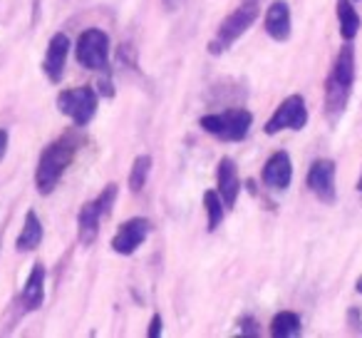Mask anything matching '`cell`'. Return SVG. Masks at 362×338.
<instances>
[{
  "mask_svg": "<svg viewBox=\"0 0 362 338\" xmlns=\"http://www.w3.org/2000/svg\"><path fill=\"white\" fill-rule=\"evenodd\" d=\"M57 110L70 117L77 127L90 125L97 112V92L87 85L60 92V95H57Z\"/></svg>",
  "mask_w": 362,
  "mask_h": 338,
  "instance_id": "4",
  "label": "cell"
},
{
  "mask_svg": "<svg viewBox=\"0 0 362 338\" xmlns=\"http://www.w3.org/2000/svg\"><path fill=\"white\" fill-rule=\"evenodd\" d=\"M161 326H164V323H161V316H159V313H154V318H151L149 331H146V336H149V338H159Z\"/></svg>",
  "mask_w": 362,
  "mask_h": 338,
  "instance_id": "23",
  "label": "cell"
},
{
  "mask_svg": "<svg viewBox=\"0 0 362 338\" xmlns=\"http://www.w3.org/2000/svg\"><path fill=\"white\" fill-rule=\"evenodd\" d=\"M357 291H362V278H357Z\"/></svg>",
  "mask_w": 362,
  "mask_h": 338,
  "instance_id": "26",
  "label": "cell"
},
{
  "mask_svg": "<svg viewBox=\"0 0 362 338\" xmlns=\"http://www.w3.org/2000/svg\"><path fill=\"white\" fill-rule=\"evenodd\" d=\"M216 179H218V194L223 199V207H233L238 199V192H241V182H238V169L231 157H221L216 169Z\"/></svg>",
  "mask_w": 362,
  "mask_h": 338,
  "instance_id": "11",
  "label": "cell"
},
{
  "mask_svg": "<svg viewBox=\"0 0 362 338\" xmlns=\"http://www.w3.org/2000/svg\"><path fill=\"white\" fill-rule=\"evenodd\" d=\"M67 52H70V40H67V35L65 33H55L50 45H47L45 60H42V72H45L50 82L62 80V75H65Z\"/></svg>",
  "mask_w": 362,
  "mask_h": 338,
  "instance_id": "9",
  "label": "cell"
},
{
  "mask_svg": "<svg viewBox=\"0 0 362 338\" xmlns=\"http://www.w3.org/2000/svg\"><path fill=\"white\" fill-rule=\"evenodd\" d=\"M42 242V222L37 219L35 212L25 214V224H23V232L18 237V252H35Z\"/></svg>",
  "mask_w": 362,
  "mask_h": 338,
  "instance_id": "17",
  "label": "cell"
},
{
  "mask_svg": "<svg viewBox=\"0 0 362 338\" xmlns=\"http://www.w3.org/2000/svg\"><path fill=\"white\" fill-rule=\"evenodd\" d=\"M332 80L342 82V85L352 87L355 82V47L350 45V40L342 45V50L335 57V67H332Z\"/></svg>",
  "mask_w": 362,
  "mask_h": 338,
  "instance_id": "16",
  "label": "cell"
},
{
  "mask_svg": "<svg viewBox=\"0 0 362 338\" xmlns=\"http://www.w3.org/2000/svg\"><path fill=\"white\" fill-rule=\"evenodd\" d=\"M204 207H206V214H209V232H216L223 222V199L218 192L209 189L204 194Z\"/></svg>",
  "mask_w": 362,
  "mask_h": 338,
  "instance_id": "20",
  "label": "cell"
},
{
  "mask_svg": "<svg viewBox=\"0 0 362 338\" xmlns=\"http://www.w3.org/2000/svg\"><path fill=\"white\" fill-rule=\"evenodd\" d=\"M271 333L273 336H281V338H288V336H298L300 333V316L293 311H281L273 316L271 321Z\"/></svg>",
  "mask_w": 362,
  "mask_h": 338,
  "instance_id": "19",
  "label": "cell"
},
{
  "mask_svg": "<svg viewBox=\"0 0 362 338\" xmlns=\"http://www.w3.org/2000/svg\"><path fill=\"white\" fill-rule=\"evenodd\" d=\"M23 303H25L28 311H35V308L42 306L45 301V266L42 264H35L28 276L25 286H23Z\"/></svg>",
  "mask_w": 362,
  "mask_h": 338,
  "instance_id": "13",
  "label": "cell"
},
{
  "mask_svg": "<svg viewBox=\"0 0 362 338\" xmlns=\"http://www.w3.org/2000/svg\"><path fill=\"white\" fill-rule=\"evenodd\" d=\"M263 26H266V33L273 40L283 43L291 38V8H288L286 0H276V3L268 8Z\"/></svg>",
  "mask_w": 362,
  "mask_h": 338,
  "instance_id": "12",
  "label": "cell"
},
{
  "mask_svg": "<svg viewBox=\"0 0 362 338\" xmlns=\"http://www.w3.org/2000/svg\"><path fill=\"white\" fill-rule=\"evenodd\" d=\"M291 179H293V164H291L288 152H283V150L273 152L271 159L263 167V182L271 189H276V192H283V189L291 187Z\"/></svg>",
  "mask_w": 362,
  "mask_h": 338,
  "instance_id": "10",
  "label": "cell"
},
{
  "mask_svg": "<svg viewBox=\"0 0 362 338\" xmlns=\"http://www.w3.org/2000/svg\"><path fill=\"white\" fill-rule=\"evenodd\" d=\"M357 189H360V192H362V177H360V182H357Z\"/></svg>",
  "mask_w": 362,
  "mask_h": 338,
  "instance_id": "27",
  "label": "cell"
},
{
  "mask_svg": "<svg viewBox=\"0 0 362 338\" xmlns=\"http://www.w3.org/2000/svg\"><path fill=\"white\" fill-rule=\"evenodd\" d=\"M149 172H151V157L149 154H141L134 159L132 164V172H129V189L132 192H141L149 179Z\"/></svg>",
  "mask_w": 362,
  "mask_h": 338,
  "instance_id": "21",
  "label": "cell"
},
{
  "mask_svg": "<svg viewBox=\"0 0 362 338\" xmlns=\"http://www.w3.org/2000/svg\"><path fill=\"white\" fill-rule=\"evenodd\" d=\"M308 187L320 202L332 204L335 202V162L332 159H317L313 162L308 172Z\"/></svg>",
  "mask_w": 362,
  "mask_h": 338,
  "instance_id": "7",
  "label": "cell"
},
{
  "mask_svg": "<svg viewBox=\"0 0 362 338\" xmlns=\"http://www.w3.org/2000/svg\"><path fill=\"white\" fill-rule=\"evenodd\" d=\"M149 229H151V224L146 222V219H141V217L129 219V222L122 224L119 232L115 234L112 249H115L117 254H122V257H129V254H134L136 249L141 247V242L146 239Z\"/></svg>",
  "mask_w": 362,
  "mask_h": 338,
  "instance_id": "8",
  "label": "cell"
},
{
  "mask_svg": "<svg viewBox=\"0 0 362 338\" xmlns=\"http://www.w3.org/2000/svg\"><path fill=\"white\" fill-rule=\"evenodd\" d=\"M241 323H243V326H246V328H243V333H251V336H253V333H258L256 328H251V326H253V321H251V318H243Z\"/></svg>",
  "mask_w": 362,
  "mask_h": 338,
  "instance_id": "25",
  "label": "cell"
},
{
  "mask_svg": "<svg viewBox=\"0 0 362 338\" xmlns=\"http://www.w3.org/2000/svg\"><path fill=\"white\" fill-rule=\"evenodd\" d=\"M337 21H340V35L345 40H355V35L360 33V13L352 8L350 0H337Z\"/></svg>",
  "mask_w": 362,
  "mask_h": 338,
  "instance_id": "18",
  "label": "cell"
},
{
  "mask_svg": "<svg viewBox=\"0 0 362 338\" xmlns=\"http://www.w3.org/2000/svg\"><path fill=\"white\" fill-rule=\"evenodd\" d=\"M77 152V140L72 135H65L60 140H55L52 145L45 147V152L40 154L35 172V184L40 194H50L57 187L60 177L65 174V169L70 167V162L75 159Z\"/></svg>",
  "mask_w": 362,
  "mask_h": 338,
  "instance_id": "1",
  "label": "cell"
},
{
  "mask_svg": "<svg viewBox=\"0 0 362 338\" xmlns=\"http://www.w3.org/2000/svg\"><path fill=\"white\" fill-rule=\"evenodd\" d=\"M204 132L218 137V140L226 142H241L248 135L253 125V115L243 107H233V110L214 112V115H204L199 120Z\"/></svg>",
  "mask_w": 362,
  "mask_h": 338,
  "instance_id": "3",
  "label": "cell"
},
{
  "mask_svg": "<svg viewBox=\"0 0 362 338\" xmlns=\"http://www.w3.org/2000/svg\"><path fill=\"white\" fill-rule=\"evenodd\" d=\"M308 125V107L300 95H291L281 102L273 117L266 122V135H278L283 130H303Z\"/></svg>",
  "mask_w": 362,
  "mask_h": 338,
  "instance_id": "6",
  "label": "cell"
},
{
  "mask_svg": "<svg viewBox=\"0 0 362 338\" xmlns=\"http://www.w3.org/2000/svg\"><path fill=\"white\" fill-rule=\"evenodd\" d=\"M115 199H117V184H107L105 192L95 199L97 212H100L102 217H107V214L112 212V207H115Z\"/></svg>",
  "mask_w": 362,
  "mask_h": 338,
  "instance_id": "22",
  "label": "cell"
},
{
  "mask_svg": "<svg viewBox=\"0 0 362 338\" xmlns=\"http://www.w3.org/2000/svg\"><path fill=\"white\" fill-rule=\"evenodd\" d=\"M350 90L352 87L342 85V82L332 80L327 77V87H325V112H327V120L335 125L337 120L342 117L347 107V100H350Z\"/></svg>",
  "mask_w": 362,
  "mask_h": 338,
  "instance_id": "14",
  "label": "cell"
},
{
  "mask_svg": "<svg viewBox=\"0 0 362 338\" xmlns=\"http://www.w3.org/2000/svg\"><path fill=\"white\" fill-rule=\"evenodd\" d=\"M102 219H105V217L97 212L95 202L85 204V207L80 209V214H77V237H80V242L85 244V247H90V244L97 239V232H100Z\"/></svg>",
  "mask_w": 362,
  "mask_h": 338,
  "instance_id": "15",
  "label": "cell"
},
{
  "mask_svg": "<svg viewBox=\"0 0 362 338\" xmlns=\"http://www.w3.org/2000/svg\"><path fill=\"white\" fill-rule=\"evenodd\" d=\"M6 152H8V132L0 130V162L6 159Z\"/></svg>",
  "mask_w": 362,
  "mask_h": 338,
  "instance_id": "24",
  "label": "cell"
},
{
  "mask_svg": "<svg viewBox=\"0 0 362 338\" xmlns=\"http://www.w3.org/2000/svg\"><path fill=\"white\" fill-rule=\"evenodd\" d=\"M77 60L87 70H105L110 62V38L100 28H90L77 40Z\"/></svg>",
  "mask_w": 362,
  "mask_h": 338,
  "instance_id": "5",
  "label": "cell"
},
{
  "mask_svg": "<svg viewBox=\"0 0 362 338\" xmlns=\"http://www.w3.org/2000/svg\"><path fill=\"white\" fill-rule=\"evenodd\" d=\"M258 13H261V0H243L241 6H238L236 11H233L231 16L218 26L214 40L209 43V52H211V55H221V52H226L228 47H231L233 43H236L238 38H241L243 33L256 23Z\"/></svg>",
  "mask_w": 362,
  "mask_h": 338,
  "instance_id": "2",
  "label": "cell"
}]
</instances>
